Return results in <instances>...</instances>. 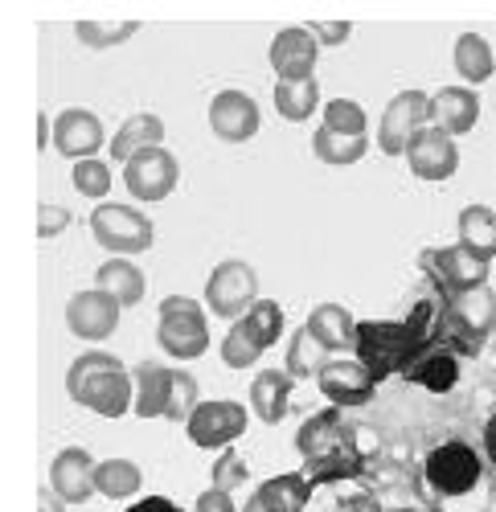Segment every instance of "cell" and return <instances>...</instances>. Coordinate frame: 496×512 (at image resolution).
<instances>
[{
  "instance_id": "d590c367",
  "label": "cell",
  "mask_w": 496,
  "mask_h": 512,
  "mask_svg": "<svg viewBox=\"0 0 496 512\" xmlns=\"http://www.w3.org/2000/svg\"><path fill=\"white\" fill-rule=\"evenodd\" d=\"M197 406H201L197 377L185 373V369H173V390H169V410H164V418L169 422H189Z\"/></svg>"
},
{
  "instance_id": "ac0fdd59",
  "label": "cell",
  "mask_w": 496,
  "mask_h": 512,
  "mask_svg": "<svg viewBox=\"0 0 496 512\" xmlns=\"http://www.w3.org/2000/svg\"><path fill=\"white\" fill-rule=\"evenodd\" d=\"M119 304L111 300V295H103L99 287L95 291H78L70 295L66 304V328L82 340H107L115 328H119Z\"/></svg>"
},
{
  "instance_id": "7bdbcfd3",
  "label": "cell",
  "mask_w": 496,
  "mask_h": 512,
  "mask_svg": "<svg viewBox=\"0 0 496 512\" xmlns=\"http://www.w3.org/2000/svg\"><path fill=\"white\" fill-rule=\"evenodd\" d=\"M62 504H66V500H62L54 488H41V492H37V512H62Z\"/></svg>"
},
{
  "instance_id": "60d3db41",
  "label": "cell",
  "mask_w": 496,
  "mask_h": 512,
  "mask_svg": "<svg viewBox=\"0 0 496 512\" xmlns=\"http://www.w3.org/2000/svg\"><path fill=\"white\" fill-rule=\"evenodd\" d=\"M193 512H234V500H230V492L210 488V492L197 496V508H193Z\"/></svg>"
},
{
  "instance_id": "ba28073f",
  "label": "cell",
  "mask_w": 496,
  "mask_h": 512,
  "mask_svg": "<svg viewBox=\"0 0 496 512\" xmlns=\"http://www.w3.org/2000/svg\"><path fill=\"white\" fill-rule=\"evenodd\" d=\"M423 267L431 271V279L439 283L443 300L451 295H464V291H476V287H488V259H480L476 250L468 246H439V250H427L423 254Z\"/></svg>"
},
{
  "instance_id": "9c48e42d",
  "label": "cell",
  "mask_w": 496,
  "mask_h": 512,
  "mask_svg": "<svg viewBox=\"0 0 496 512\" xmlns=\"http://www.w3.org/2000/svg\"><path fill=\"white\" fill-rule=\"evenodd\" d=\"M423 476L439 496H464L480 484V451L468 443H439L423 463Z\"/></svg>"
},
{
  "instance_id": "ab89813d",
  "label": "cell",
  "mask_w": 496,
  "mask_h": 512,
  "mask_svg": "<svg viewBox=\"0 0 496 512\" xmlns=\"http://www.w3.org/2000/svg\"><path fill=\"white\" fill-rule=\"evenodd\" d=\"M349 33H353L349 21H316V29H312V37L320 41V46H345Z\"/></svg>"
},
{
  "instance_id": "8992f818",
  "label": "cell",
  "mask_w": 496,
  "mask_h": 512,
  "mask_svg": "<svg viewBox=\"0 0 496 512\" xmlns=\"http://www.w3.org/2000/svg\"><path fill=\"white\" fill-rule=\"evenodd\" d=\"M91 234L103 250H111V259L144 254L156 242V226H152L148 213H140L136 205H111V201H103L91 213Z\"/></svg>"
},
{
  "instance_id": "7c38bea8",
  "label": "cell",
  "mask_w": 496,
  "mask_h": 512,
  "mask_svg": "<svg viewBox=\"0 0 496 512\" xmlns=\"http://www.w3.org/2000/svg\"><path fill=\"white\" fill-rule=\"evenodd\" d=\"M177 181H181V168L169 148H148L123 164V185H128L136 201H164L177 189Z\"/></svg>"
},
{
  "instance_id": "9a60e30c",
  "label": "cell",
  "mask_w": 496,
  "mask_h": 512,
  "mask_svg": "<svg viewBox=\"0 0 496 512\" xmlns=\"http://www.w3.org/2000/svg\"><path fill=\"white\" fill-rule=\"evenodd\" d=\"M316 54H320V41L312 37V29H279L275 41H271V70L279 74V82H304V78H316Z\"/></svg>"
},
{
  "instance_id": "4fadbf2b",
  "label": "cell",
  "mask_w": 496,
  "mask_h": 512,
  "mask_svg": "<svg viewBox=\"0 0 496 512\" xmlns=\"http://www.w3.org/2000/svg\"><path fill=\"white\" fill-rule=\"evenodd\" d=\"M406 164L419 181H451L460 168V148L439 127H423L406 148Z\"/></svg>"
},
{
  "instance_id": "d6a6232c",
  "label": "cell",
  "mask_w": 496,
  "mask_h": 512,
  "mask_svg": "<svg viewBox=\"0 0 496 512\" xmlns=\"http://www.w3.org/2000/svg\"><path fill=\"white\" fill-rule=\"evenodd\" d=\"M365 148H369L365 136H337V132H328V127H320V132L312 136V152H316V160L333 164V168L357 164V160L365 156Z\"/></svg>"
},
{
  "instance_id": "7a4b0ae2",
  "label": "cell",
  "mask_w": 496,
  "mask_h": 512,
  "mask_svg": "<svg viewBox=\"0 0 496 512\" xmlns=\"http://www.w3.org/2000/svg\"><path fill=\"white\" fill-rule=\"evenodd\" d=\"M296 447L304 455V476H308L312 488L316 484H337V480L361 476V467H365V455L357 447V431L345 422L341 406L312 414L300 426Z\"/></svg>"
},
{
  "instance_id": "30bf717a",
  "label": "cell",
  "mask_w": 496,
  "mask_h": 512,
  "mask_svg": "<svg viewBox=\"0 0 496 512\" xmlns=\"http://www.w3.org/2000/svg\"><path fill=\"white\" fill-rule=\"evenodd\" d=\"M423 127H431V95L423 91H402L390 99V107L382 111V127H378V144L386 156H406L410 140H415Z\"/></svg>"
},
{
  "instance_id": "ffe728a7",
  "label": "cell",
  "mask_w": 496,
  "mask_h": 512,
  "mask_svg": "<svg viewBox=\"0 0 496 512\" xmlns=\"http://www.w3.org/2000/svg\"><path fill=\"white\" fill-rule=\"evenodd\" d=\"M402 377H406V381H415V386H427L431 394H447V390L460 381V353H456V349H447L443 340L435 336L431 345L406 365Z\"/></svg>"
},
{
  "instance_id": "52a82bcc",
  "label": "cell",
  "mask_w": 496,
  "mask_h": 512,
  "mask_svg": "<svg viewBox=\"0 0 496 512\" xmlns=\"http://www.w3.org/2000/svg\"><path fill=\"white\" fill-rule=\"evenodd\" d=\"M259 304V275L251 263L242 259H226L210 271L205 279V308L222 320H242Z\"/></svg>"
},
{
  "instance_id": "cb8c5ba5",
  "label": "cell",
  "mask_w": 496,
  "mask_h": 512,
  "mask_svg": "<svg viewBox=\"0 0 496 512\" xmlns=\"http://www.w3.org/2000/svg\"><path fill=\"white\" fill-rule=\"evenodd\" d=\"M287 406H292V377H287L283 369H263L251 381V410H255V418L275 426V422H283Z\"/></svg>"
},
{
  "instance_id": "6da1fadb",
  "label": "cell",
  "mask_w": 496,
  "mask_h": 512,
  "mask_svg": "<svg viewBox=\"0 0 496 512\" xmlns=\"http://www.w3.org/2000/svg\"><path fill=\"white\" fill-rule=\"evenodd\" d=\"M439 308L443 304H419L406 320H361L353 357L374 373V381L406 373V365L439 336Z\"/></svg>"
},
{
  "instance_id": "7dc6e473",
  "label": "cell",
  "mask_w": 496,
  "mask_h": 512,
  "mask_svg": "<svg viewBox=\"0 0 496 512\" xmlns=\"http://www.w3.org/2000/svg\"><path fill=\"white\" fill-rule=\"evenodd\" d=\"M386 512H415V508H386Z\"/></svg>"
},
{
  "instance_id": "4dcf8cb0",
  "label": "cell",
  "mask_w": 496,
  "mask_h": 512,
  "mask_svg": "<svg viewBox=\"0 0 496 512\" xmlns=\"http://www.w3.org/2000/svg\"><path fill=\"white\" fill-rule=\"evenodd\" d=\"M140 484H144V476H140V467L132 459H103L95 467V488L107 500H128V496L140 492Z\"/></svg>"
},
{
  "instance_id": "5b68a950",
  "label": "cell",
  "mask_w": 496,
  "mask_h": 512,
  "mask_svg": "<svg viewBox=\"0 0 496 512\" xmlns=\"http://www.w3.org/2000/svg\"><path fill=\"white\" fill-rule=\"evenodd\" d=\"M160 349L173 361H193L210 349V324H205V312L189 295H169L160 300V328H156Z\"/></svg>"
},
{
  "instance_id": "83f0119b",
  "label": "cell",
  "mask_w": 496,
  "mask_h": 512,
  "mask_svg": "<svg viewBox=\"0 0 496 512\" xmlns=\"http://www.w3.org/2000/svg\"><path fill=\"white\" fill-rule=\"evenodd\" d=\"M456 230H460V246L476 250L480 259H488V263L496 259V213L488 205H468L460 213Z\"/></svg>"
},
{
  "instance_id": "484cf974",
  "label": "cell",
  "mask_w": 496,
  "mask_h": 512,
  "mask_svg": "<svg viewBox=\"0 0 496 512\" xmlns=\"http://www.w3.org/2000/svg\"><path fill=\"white\" fill-rule=\"evenodd\" d=\"M132 377H136V414L164 418V410H169V390H173V369L144 361V365H136Z\"/></svg>"
},
{
  "instance_id": "8d00e7d4",
  "label": "cell",
  "mask_w": 496,
  "mask_h": 512,
  "mask_svg": "<svg viewBox=\"0 0 496 512\" xmlns=\"http://www.w3.org/2000/svg\"><path fill=\"white\" fill-rule=\"evenodd\" d=\"M70 181H74V189L82 193V197H107L111 193V168L103 164V160H78L74 164V173H70Z\"/></svg>"
},
{
  "instance_id": "e0dca14e",
  "label": "cell",
  "mask_w": 496,
  "mask_h": 512,
  "mask_svg": "<svg viewBox=\"0 0 496 512\" xmlns=\"http://www.w3.org/2000/svg\"><path fill=\"white\" fill-rule=\"evenodd\" d=\"M107 144V132H103V119L95 111H82V107H70L54 119V148L62 156H70L74 164L78 160H95V152Z\"/></svg>"
},
{
  "instance_id": "1f68e13d",
  "label": "cell",
  "mask_w": 496,
  "mask_h": 512,
  "mask_svg": "<svg viewBox=\"0 0 496 512\" xmlns=\"http://www.w3.org/2000/svg\"><path fill=\"white\" fill-rule=\"evenodd\" d=\"M451 58H456V70H460L464 82H488L492 70H496V54H492V46L480 33H460L456 54Z\"/></svg>"
},
{
  "instance_id": "277c9868",
  "label": "cell",
  "mask_w": 496,
  "mask_h": 512,
  "mask_svg": "<svg viewBox=\"0 0 496 512\" xmlns=\"http://www.w3.org/2000/svg\"><path fill=\"white\" fill-rule=\"evenodd\" d=\"M283 336V308L275 300H259L242 320H234V328L222 340V361L230 369H251L275 340Z\"/></svg>"
},
{
  "instance_id": "f6af8a7d",
  "label": "cell",
  "mask_w": 496,
  "mask_h": 512,
  "mask_svg": "<svg viewBox=\"0 0 496 512\" xmlns=\"http://www.w3.org/2000/svg\"><path fill=\"white\" fill-rule=\"evenodd\" d=\"M46 144H50V119L37 115V148H46Z\"/></svg>"
},
{
  "instance_id": "bcb514c9",
  "label": "cell",
  "mask_w": 496,
  "mask_h": 512,
  "mask_svg": "<svg viewBox=\"0 0 496 512\" xmlns=\"http://www.w3.org/2000/svg\"><path fill=\"white\" fill-rule=\"evenodd\" d=\"M242 512H267V504L259 500V496H251V500H246V508Z\"/></svg>"
},
{
  "instance_id": "836d02e7",
  "label": "cell",
  "mask_w": 496,
  "mask_h": 512,
  "mask_svg": "<svg viewBox=\"0 0 496 512\" xmlns=\"http://www.w3.org/2000/svg\"><path fill=\"white\" fill-rule=\"evenodd\" d=\"M140 25L136 21H78L74 33L87 50H111V46H123Z\"/></svg>"
},
{
  "instance_id": "7402d4cb",
  "label": "cell",
  "mask_w": 496,
  "mask_h": 512,
  "mask_svg": "<svg viewBox=\"0 0 496 512\" xmlns=\"http://www.w3.org/2000/svg\"><path fill=\"white\" fill-rule=\"evenodd\" d=\"M304 328L320 340L328 353H349L357 349V320L341 304H316L304 320Z\"/></svg>"
},
{
  "instance_id": "e575fe53",
  "label": "cell",
  "mask_w": 496,
  "mask_h": 512,
  "mask_svg": "<svg viewBox=\"0 0 496 512\" xmlns=\"http://www.w3.org/2000/svg\"><path fill=\"white\" fill-rule=\"evenodd\" d=\"M365 107L353 103V99H333V103H324V123L328 132H337V136H365Z\"/></svg>"
},
{
  "instance_id": "4316f807",
  "label": "cell",
  "mask_w": 496,
  "mask_h": 512,
  "mask_svg": "<svg viewBox=\"0 0 496 512\" xmlns=\"http://www.w3.org/2000/svg\"><path fill=\"white\" fill-rule=\"evenodd\" d=\"M333 361L328 357V349L320 345V340L308 332V328H296V336L287 340V357H283V373L300 381V377H320V369Z\"/></svg>"
},
{
  "instance_id": "f546056e",
  "label": "cell",
  "mask_w": 496,
  "mask_h": 512,
  "mask_svg": "<svg viewBox=\"0 0 496 512\" xmlns=\"http://www.w3.org/2000/svg\"><path fill=\"white\" fill-rule=\"evenodd\" d=\"M316 103H320V82H316V78H304V82H275V111H279L287 123L312 119Z\"/></svg>"
},
{
  "instance_id": "b9f144b4",
  "label": "cell",
  "mask_w": 496,
  "mask_h": 512,
  "mask_svg": "<svg viewBox=\"0 0 496 512\" xmlns=\"http://www.w3.org/2000/svg\"><path fill=\"white\" fill-rule=\"evenodd\" d=\"M128 512H185V508H177L169 496H148V500H136Z\"/></svg>"
},
{
  "instance_id": "603a6c76",
  "label": "cell",
  "mask_w": 496,
  "mask_h": 512,
  "mask_svg": "<svg viewBox=\"0 0 496 512\" xmlns=\"http://www.w3.org/2000/svg\"><path fill=\"white\" fill-rule=\"evenodd\" d=\"M160 140H164V119L152 115V111H140V115H132V119L111 136V160L128 164L132 156H140V152H148V148H164Z\"/></svg>"
},
{
  "instance_id": "2e32d148",
  "label": "cell",
  "mask_w": 496,
  "mask_h": 512,
  "mask_svg": "<svg viewBox=\"0 0 496 512\" xmlns=\"http://www.w3.org/2000/svg\"><path fill=\"white\" fill-rule=\"evenodd\" d=\"M210 132L222 144H246L259 132V103L246 91H218L210 99Z\"/></svg>"
},
{
  "instance_id": "44dd1931",
  "label": "cell",
  "mask_w": 496,
  "mask_h": 512,
  "mask_svg": "<svg viewBox=\"0 0 496 512\" xmlns=\"http://www.w3.org/2000/svg\"><path fill=\"white\" fill-rule=\"evenodd\" d=\"M476 119H480V99L472 87H443L431 95V127L447 132L451 140L472 132Z\"/></svg>"
},
{
  "instance_id": "5bb4252c",
  "label": "cell",
  "mask_w": 496,
  "mask_h": 512,
  "mask_svg": "<svg viewBox=\"0 0 496 512\" xmlns=\"http://www.w3.org/2000/svg\"><path fill=\"white\" fill-rule=\"evenodd\" d=\"M316 386H320V394L333 406H365L369 398H374L378 381H374V373H369L357 357H333L320 369Z\"/></svg>"
},
{
  "instance_id": "ee69618b",
  "label": "cell",
  "mask_w": 496,
  "mask_h": 512,
  "mask_svg": "<svg viewBox=\"0 0 496 512\" xmlns=\"http://www.w3.org/2000/svg\"><path fill=\"white\" fill-rule=\"evenodd\" d=\"M484 455L496 463V414H492L488 426H484Z\"/></svg>"
},
{
  "instance_id": "f35d334b",
  "label": "cell",
  "mask_w": 496,
  "mask_h": 512,
  "mask_svg": "<svg viewBox=\"0 0 496 512\" xmlns=\"http://www.w3.org/2000/svg\"><path fill=\"white\" fill-rule=\"evenodd\" d=\"M66 226H70V209L66 205H50V201L37 205V238H58Z\"/></svg>"
},
{
  "instance_id": "d6986e66",
  "label": "cell",
  "mask_w": 496,
  "mask_h": 512,
  "mask_svg": "<svg viewBox=\"0 0 496 512\" xmlns=\"http://www.w3.org/2000/svg\"><path fill=\"white\" fill-rule=\"evenodd\" d=\"M95 459L82 451V447H66L54 455L50 463V488L66 500V504H87L99 488H95Z\"/></svg>"
},
{
  "instance_id": "74e56055",
  "label": "cell",
  "mask_w": 496,
  "mask_h": 512,
  "mask_svg": "<svg viewBox=\"0 0 496 512\" xmlns=\"http://www.w3.org/2000/svg\"><path fill=\"white\" fill-rule=\"evenodd\" d=\"M238 484H246V463H242V455L222 451V455H218V463H214V488L234 492Z\"/></svg>"
},
{
  "instance_id": "f1b7e54d",
  "label": "cell",
  "mask_w": 496,
  "mask_h": 512,
  "mask_svg": "<svg viewBox=\"0 0 496 512\" xmlns=\"http://www.w3.org/2000/svg\"><path fill=\"white\" fill-rule=\"evenodd\" d=\"M255 496L267 504V512H304L312 484H308V476L287 472V476H271L267 484H259Z\"/></svg>"
},
{
  "instance_id": "3957f363",
  "label": "cell",
  "mask_w": 496,
  "mask_h": 512,
  "mask_svg": "<svg viewBox=\"0 0 496 512\" xmlns=\"http://www.w3.org/2000/svg\"><path fill=\"white\" fill-rule=\"evenodd\" d=\"M66 394L103 418H123L136 410V377L111 353H82L66 369Z\"/></svg>"
},
{
  "instance_id": "d4e9b609",
  "label": "cell",
  "mask_w": 496,
  "mask_h": 512,
  "mask_svg": "<svg viewBox=\"0 0 496 512\" xmlns=\"http://www.w3.org/2000/svg\"><path fill=\"white\" fill-rule=\"evenodd\" d=\"M95 287H99L103 295H111L119 308H136V304L144 300V291H148L144 271H140L136 263H128V259H107V263L99 267V275H95Z\"/></svg>"
},
{
  "instance_id": "8fae6325",
  "label": "cell",
  "mask_w": 496,
  "mask_h": 512,
  "mask_svg": "<svg viewBox=\"0 0 496 512\" xmlns=\"http://www.w3.org/2000/svg\"><path fill=\"white\" fill-rule=\"evenodd\" d=\"M246 406L242 402H230V398H222V402H201L197 410H193V418L185 422V431H189V439L197 443V447H205V451H226L234 439H242V431H246Z\"/></svg>"
}]
</instances>
